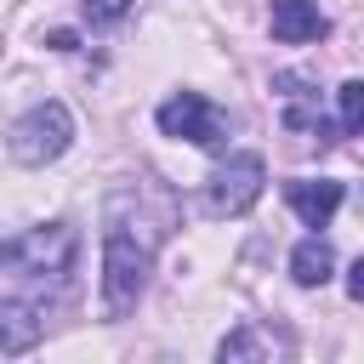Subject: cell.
Wrapping results in <instances>:
<instances>
[{"mask_svg":"<svg viewBox=\"0 0 364 364\" xmlns=\"http://www.w3.org/2000/svg\"><path fill=\"white\" fill-rule=\"evenodd\" d=\"M165 228L171 216H148L142 210V188H119L108 199V216H102V301L108 313H131L148 273H154V256L165 245Z\"/></svg>","mask_w":364,"mask_h":364,"instance_id":"obj_1","label":"cell"},{"mask_svg":"<svg viewBox=\"0 0 364 364\" xmlns=\"http://www.w3.org/2000/svg\"><path fill=\"white\" fill-rule=\"evenodd\" d=\"M80 256V239L68 222H51V228H28L17 239H0V262L23 279H63Z\"/></svg>","mask_w":364,"mask_h":364,"instance_id":"obj_2","label":"cell"},{"mask_svg":"<svg viewBox=\"0 0 364 364\" xmlns=\"http://www.w3.org/2000/svg\"><path fill=\"white\" fill-rule=\"evenodd\" d=\"M74 142V114L63 102H34L17 125H11V159L17 165H46Z\"/></svg>","mask_w":364,"mask_h":364,"instance_id":"obj_3","label":"cell"},{"mask_svg":"<svg viewBox=\"0 0 364 364\" xmlns=\"http://www.w3.org/2000/svg\"><path fill=\"white\" fill-rule=\"evenodd\" d=\"M154 125L165 131V136H188L193 148H222L228 142V119H222V108L216 102H205L199 91H176V97H165L159 102V114H154Z\"/></svg>","mask_w":364,"mask_h":364,"instance_id":"obj_4","label":"cell"},{"mask_svg":"<svg viewBox=\"0 0 364 364\" xmlns=\"http://www.w3.org/2000/svg\"><path fill=\"white\" fill-rule=\"evenodd\" d=\"M262 182H267L262 154H233L228 165H216V176L205 188V210L210 216H245L262 199Z\"/></svg>","mask_w":364,"mask_h":364,"instance_id":"obj_5","label":"cell"},{"mask_svg":"<svg viewBox=\"0 0 364 364\" xmlns=\"http://www.w3.org/2000/svg\"><path fill=\"white\" fill-rule=\"evenodd\" d=\"M267 28H273L279 46H307V40H324V34H330V17H324L313 0H273Z\"/></svg>","mask_w":364,"mask_h":364,"instance_id":"obj_6","label":"cell"},{"mask_svg":"<svg viewBox=\"0 0 364 364\" xmlns=\"http://www.w3.org/2000/svg\"><path fill=\"white\" fill-rule=\"evenodd\" d=\"M284 205L307 222V228H324L341 205V182L336 176H301V182H284Z\"/></svg>","mask_w":364,"mask_h":364,"instance_id":"obj_7","label":"cell"},{"mask_svg":"<svg viewBox=\"0 0 364 364\" xmlns=\"http://www.w3.org/2000/svg\"><path fill=\"white\" fill-rule=\"evenodd\" d=\"M40 330H46V318L28 301H6L0 307V353H28L40 341Z\"/></svg>","mask_w":364,"mask_h":364,"instance_id":"obj_8","label":"cell"},{"mask_svg":"<svg viewBox=\"0 0 364 364\" xmlns=\"http://www.w3.org/2000/svg\"><path fill=\"white\" fill-rule=\"evenodd\" d=\"M330 273H336V250H330L318 233H313V239H301V245L290 250V279H296V284H307V290H313V284H324Z\"/></svg>","mask_w":364,"mask_h":364,"instance_id":"obj_9","label":"cell"},{"mask_svg":"<svg viewBox=\"0 0 364 364\" xmlns=\"http://www.w3.org/2000/svg\"><path fill=\"white\" fill-rule=\"evenodd\" d=\"M336 108H341V131L347 136H364V80H347L336 91Z\"/></svg>","mask_w":364,"mask_h":364,"instance_id":"obj_10","label":"cell"},{"mask_svg":"<svg viewBox=\"0 0 364 364\" xmlns=\"http://www.w3.org/2000/svg\"><path fill=\"white\" fill-rule=\"evenodd\" d=\"M216 353H222V358H256V353H273V347H267L256 330H233V336H228Z\"/></svg>","mask_w":364,"mask_h":364,"instance_id":"obj_11","label":"cell"},{"mask_svg":"<svg viewBox=\"0 0 364 364\" xmlns=\"http://www.w3.org/2000/svg\"><path fill=\"white\" fill-rule=\"evenodd\" d=\"M80 6H85L97 23H114V17H125V6H131V0H80Z\"/></svg>","mask_w":364,"mask_h":364,"instance_id":"obj_12","label":"cell"},{"mask_svg":"<svg viewBox=\"0 0 364 364\" xmlns=\"http://www.w3.org/2000/svg\"><path fill=\"white\" fill-rule=\"evenodd\" d=\"M347 296H353V301H364V256H358V262H353V273H347Z\"/></svg>","mask_w":364,"mask_h":364,"instance_id":"obj_13","label":"cell"}]
</instances>
